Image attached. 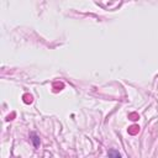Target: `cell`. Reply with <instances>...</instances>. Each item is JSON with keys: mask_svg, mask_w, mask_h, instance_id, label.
Wrapping results in <instances>:
<instances>
[{"mask_svg": "<svg viewBox=\"0 0 158 158\" xmlns=\"http://www.w3.org/2000/svg\"><path fill=\"white\" fill-rule=\"evenodd\" d=\"M109 154L111 156V158H121L120 153H118L117 151H110V152H109Z\"/></svg>", "mask_w": 158, "mask_h": 158, "instance_id": "cell-2", "label": "cell"}, {"mask_svg": "<svg viewBox=\"0 0 158 158\" xmlns=\"http://www.w3.org/2000/svg\"><path fill=\"white\" fill-rule=\"evenodd\" d=\"M31 137H32L31 140H32V142H33L35 147H38V145H40V138H38V137H37L35 133H32V135H31Z\"/></svg>", "mask_w": 158, "mask_h": 158, "instance_id": "cell-1", "label": "cell"}]
</instances>
